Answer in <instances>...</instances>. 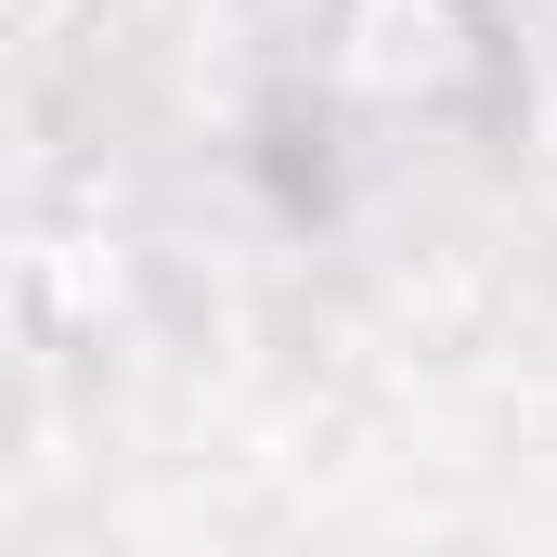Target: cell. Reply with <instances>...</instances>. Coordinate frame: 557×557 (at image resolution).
Returning a JSON list of instances; mask_svg holds the SVG:
<instances>
[{"mask_svg": "<svg viewBox=\"0 0 557 557\" xmlns=\"http://www.w3.org/2000/svg\"><path fill=\"white\" fill-rule=\"evenodd\" d=\"M493 91L480 0H337L324 13V104L350 117L337 156H403L416 131H454Z\"/></svg>", "mask_w": 557, "mask_h": 557, "instance_id": "cell-1", "label": "cell"}]
</instances>
